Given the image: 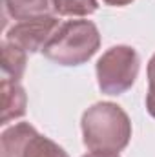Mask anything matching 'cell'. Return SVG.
<instances>
[{"mask_svg": "<svg viewBox=\"0 0 155 157\" xmlns=\"http://www.w3.org/2000/svg\"><path fill=\"white\" fill-rule=\"evenodd\" d=\"M59 26L60 22L57 15L18 20L6 31L4 40L15 44L17 48L24 49L26 53H37L46 48V44L51 40L55 31L59 29Z\"/></svg>", "mask_w": 155, "mask_h": 157, "instance_id": "5", "label": "cell"}, {"mask_svg": "<svg viewBox=\"0 0 155 157\" xmlns=\"http://www.w3.org/2000/svg\"><path fill=\"white\" fill-rule=\"evenodd\" d=\"M99 7L97 0H53L57 17H88Z\"/></svg>", "mask_w": 155, "mask_h": 157, "instance_id": "9", "label": "cell"}, {"mask_svg": "<svg viewBox=\"0 0 155 157\" xmlns=\"http://www.w3.org/2000/svg\"><path fill=\"white\" fill-rule=\"evenodd\" d=\"M82 157H120L119 154H113V152H97V150H89L86 155Z\"/></svg>", "mask_w": 155, "mask_h": 157, "instance_id": "11", "label": "cell"}, {"mask_svg": "<svg viewBox=\"0 0 155 157\" xmlns=\"http://www.w3.org/2000/svg\"><path fill=\"white\" fill-rule=\"evenodd\" d=\"M80 128L88 150L119 154L131 139L130 117L115 102H97L89 106L82 113Z\"/></svg>", "mask_w": 155, "mask_h": 157, "instance_id": "1", "label": "cell"}, {"mask_svg": "<svg viewBox=\"0 0 155 157\" xmlns=\"http://www.w3.org/2000/svg\"><path fill=\"white\" fill-rule=\"evenodd\" d=\"M139 70L141 59L131 46L120 44L106 49L95 66L100 91L106 95H120L128 91L139 75Z\"/></svg>", "mask_w": 155, "mask_h": 157, "instance_id": "3", "label": "cell"}, {"mask_svg": "<svg viewBox=\"0 0 155 157\" xmlns=\"http://www.w3.org/2000/svg\"><path fill=\"white\" fill-rule=\"evenodd\" d=\"M148 113L155 119V55L148 62V93H146Z\"/></svg>", "mask_w": 155, "mask_h": 157, "instance_id": "10", "label": "cell"}, {"mask_svg": "<svg viewBox=\"0 0 155 157\" xmlns=\"http://www.w3.org/2000/svg\"><path fill=\"white\" fill-rule=\"evenodd\" d=\"M102 2L108 4V6H113V7H124V6L131 4L133 0H102Z\"/></svg>", "mask_w": 155, "mask_h": 157, "instance_id": "12", "label": "cell"}, {"mask_svg": "<svg viewBox=\"0 0 155 157\" xmlns=\"http://www.w3.org/2000/svg\"><path fill=\"white\" fill-rule=\"evenodd\" d=\"M4 15L15 22L55 15L53 0H4Z\"/></svg>", "mask_w": 155, "mask_h": 157, "instance_id": "7", "label": "cell"}, {"mask_svg": "<svg viewBox=\"0 0 155 157\" xmlns=\"http://www.w3.org/2000/svg\"><path fill=\"white\" fill-rule=\"evenodd\" d=\"M28 95L20 82L2 78V119L0 124H7L26 113Z\"/></svg>", "mask_w": 155, "mask_h": 157, "instance_id": "6", "label": "cell"}, {"mask_svg": "<svg viewBox=\"0 0 155 157\" xmlns=\"http://www.w3.org/2000/svg\"><path fill=\"white\" fill-rule=\"evenodd\" d=\"M0 157H70L55 141L40 135L29 122H17L0 135Z\"/></svg>", "mask_w": 155, "mask_h": 157, "instance_id": "4", "label": "cell"}, {"mask_svg": "<svg viewBox=\"0 0 155 157\" xmlns=\"http://www.w3.org/2000/svg\"><path fill=\"white\" fill-rule=\"evenodd\" d=\"M100 48V33L91 20H66L42 49L44 57L59 66H80Z\"/></svg>", "mask_w": 155, "mask_h": 157, "instance_id": "2", "label": "cell"}, {"mask_svg": "<svg viewBox=\"0 0 155 157\" xmlns=\"http://www.w3.org/2000/svg\"><path fill=\"white\" fill-rule=\"evenodd\" d=\"M28 53L15 44L2 40V78L20 82V78L26 71Z\"/></svg>", "mask_w": 155, "mask_h": 157, "instance_id": "8", "label": "cell"}]
</instances>
